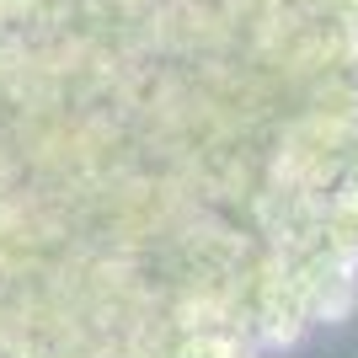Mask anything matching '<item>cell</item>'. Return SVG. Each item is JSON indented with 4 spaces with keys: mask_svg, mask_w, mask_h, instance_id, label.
Returning a JSON list of instances; mask_svg holds the SVG:
<instances>
[{
    "mask_svg": "<svg viewBox=\"0 0 358 358\" xmlns=\"http://www.w3.org/2000/svg\"><path fill=\"white\" fill-rule=\"evenodd\" d=\"M358 305V0H0V358H284Z\"/></svg>",
    "mask_w": 358,
    "mask_h": 358,
    "instance_id": "obj_1",
    "label": "cell"
}]
</instances>
